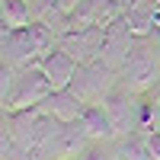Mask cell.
<instances>
[{"instance_id": "7402d4cb", "label": "cell", "mask_w": 160, "mask_h": 160, "mask_svg": "<svg viewBox=\"0 0 160 160\" xmlns=\"http://www.w3.org/2000/svg\"><path fill=\"white\" fill-rule=\"evenodd\" d=\"M55 3H58L64 13H71V10H77V3H80V0H55Z\"/></svg>"}, {"instance_id": "2e32d148", "label": "cell", "mask_w": 160, "mask_h": 160, "mask_svg": "<svg viewBox=\"0 0 160 160\" xmlns=\"http://www.w3.org/2000/svg\"><path fill=\"white\" fill-rule=\"evenodd\" d=\"M77 160H118V154H115V148H109L106 141H90Z\"/></svg>"}, {"instance_id": "8992f818", "label": "cell", "mask_w": 160, "mask_h": 160, "mask_svg": "<svg viewBox=\"0 0 160 160\" xmlns=\"http://www.w3.org/2000/svg\"><path fill=\"white\" fill-rule=\"evenodd\" d=\"M125 16V7L118 0H80L77 10H71V32L77 29H93V26H112L115 19Z\"/></svg>"}, {"instance_id": "e0dca14e", "label": "cell", "mask_w": 160, "mask_h": 160, "mask_svg": "<svg viewBox=\"0 0 160 160\" xmlns=\"http://www.w3.org/2000/svg\"><path fill=\"white\" fill-rule=\"evenodd\" d=\"M13 80H16V71H13V64L7 58H0V106L7 102L10 90H13Z\"/></svg>"}, {"instance_id": "30bf717a", "label": "cell", "mask_w": 160, "mask_h": 160, "mask_svg": "<svg viewBox=\"0 0 160 160\" xmlns=\"http://www.w3.org/2000/svg\"><path fill=\"white\" fill-rule=\"evenodd\" d=\"M87 144H90V138H87L83 125L80 122H68V125H61V131H58V138H55L48 154H55V160H77Z\"/></svg>"}, {"instance_id": "6da1fadb", "label": "cell", "mask_w": 160, "mask_h": 160, "mask_svg": "<svg viewBox=\"0 0 160 160\" xmlns=\"http://www.w3.org/2000/svg\"><path fill=\"white\" fill-rule=\"evenodd\" d=\"M58 45V38L51 35L42 22H29V26H22V29H13V35L7 38L3 45V58L13 64V68H32V64H38V58L45 55V51H51Z\"/></svg>"}, {"instance_id": "ac0fdd59", "label": "cell", "mask_w": 160, "mask_h": 160, "mask_svg": "<svg viewBox=\"0 0 160 160\" xmlns=\"http://www.w3.org/2000/svg\"><path fill=\"white\" fill-rule=\"evenodd\" d=\"M0 160H26V151L10 138V131L0 135Z\"/></svg>"}, {"instance_id": "5bb4252c", "label": "cell", "mask_w": 160, "mask_h": 160, "mask_svg": "<svg viewBox=\"0 0 160 160\" xmlns=\"http://www.w3.org/2000/svg\"><path fill=\"white\" fill-rule=\"evenodd\" d=\"M118 160H154L151 144H148V131H131V135H122L115 144Z\"/></svg>"}, {"instance_id": "8fae6325", "label": "cell", "mask_w": 160, "mask_h": 160, "mask_svg": "<svg viewBox=\"0 0 160 160\" xmlns=\"http://www.w3.org/2000/svg\"><path fill=\"white\" fill-rule=\"evenodd\" d=\"M42 109H45V112H51V115L58 118V122H64V125H68V122H77V118L83 115L87 102L80 99L71 87H64V90H55V93H51V96L42 102Z\"/></svg>"}, {"instance_id": "9c48e42d", "label": "cell", "mask_w": 160, "mask_h": 160, "mask_svg": "<svg viewBox=\"0 0 160 160\" xmlns=\"http://www.w3.org/2000/svg\"><path fill=\"white\" fill-rule=\"evenodd\" d=\"M38 68H42V74L51 80V87H55V90H64V87H71V77H74V71H77V61H74L61 45H55L51 51H45V55L38 58Z\"/></svg>"}, {"instance_id": "5b68a950", "label": "cell", "mask_w": 160, "mask_h": 160, "mask_svg": "<svg viewBox=\"0 0 160 160\" xmlns=\"http://www.w3.org/2000/svg\"><path fill=\"white\" fill-rule=\"evenodd\" d=\"M102 109L109 112L112 128H115L118 138H122V135H131V131H141V99H138L135 90L115 87L109 96H106Z\"/></svg>"}, {"instance_id": "7c38bea8", "label": "cell", "mask_w": 160, "mask_h": 160, "mask_svg": "<svg viewBox=\"0 0 160 160\" xmlns=\"http://www.w3.org/2000/svg\"><path fill=\"white\" fill-rule=\"evenodd\" d=\"M77 122L83 125L90 141H112V138H118L115 128H112V118H109V112H106L102 106H87Z\"/></svg>"}, {"instance_id": "9a60e30c", "label": "cell", "mask_w": 160, "mask_h": 160, "mask_svg": "<svg viewBox=\"0 0 160 160\" xmlns=\"http://www.w3.org/2000/svg\"><path fill=\"white\" fill-rule=\"evenodd\" d=\"M0 16H3L7 26H13V29H22V26L35 22L32 10L26 7V0H0Z\"/></svg>"}, {"instance_id": "4fadbf2b", "label": "cell", "mask_w": 160, "mask_h": 160, "mask_svg": "<svg viewBox=\"0 0 160 160\" xmlns=\"http://www.w3.org/2000/svg\"><path fill=\"white\" fill-rule=\"evenodd\" d=\"M157 10H160V3H157V0H135V3L125 10V22H128V29L135 32L138 38L151 35V32H154Z\"/></svg>"}, {"instance_id": "d6986e66", "label": "cell", "mask_w": 160, "mask_h": 160, "mask_svg": "<svg viewBox=\"0 0 160 160\" xmlns=\"http://www.w3.org/2000/svg\"><path fill=\"white\" fill-rule=\"evenodd\" d=\"M26 7L32 10V19H42L45 13L55 7V0H26Z\"/></svg>"}, {"instance_id": "3957f363", "label": "cell", "mask_w": 160, "mask_h": 160, "mask_svg": "<svg viewBox=\"0 0 160 160\" xmlns=\"http://www.w3.org/2000/svg\"><path fill=\"white\" fill-rule=\"evenodd\" d=\"M122 80H125V87L135 90V93H144L154 83H160V58H157V48L151 42V35H144V38L135 35L131 55H128L125 68H122Z\"/></svg>"}, {"instance_id": "cb8c5ba5", "label": "cell", "mask_w": 160, "mask_h": 160, "mask_svg": "<svg viewBox=\"0 0 160 160\" xmlns=\"http://www.w3.org/2000/svg\"><path fill=\"white\" fill-rule=\"evenodd\" d=\"M118 3H122V7H125V10H128V7H131V3H135V0H118Z\"/></svg>"}, {"instance_id": "277c9868", "label": "cell", "mask_w": 160, "mask_h": 160, "mask_svg": "<svg viewBox=\"0 0 160 160\" xmlns=\"http://www.w3.org/2000/svg\"><path fill=\"white\" fill-rule=\"evenodd\" d=\"M51 93H55L51 80L42 74L38 64H32V68L16 71V80H13V90H10V96H7V102H3V109H7V112L35 109V106H42Z\"/></svg>"}, {"instance_id": "ffe728a7", "label": "cell", "mask_w": 160, "mask_h": 160, "mask_svg": "<svg viewBox=\"0 0 160 160\" xmlns=\"http://www.w3.org/2000/svg\"><path fill=\"white\" fill-rule=\"evenodd\" d=\"M148 144H151L154 160H160V131H148Z\"/></svg>"}, {"instance_id": "603a6c76", "label": "cell", "mask_w": 160, "mask_h": 160, "mask_svg": "<svg viewBox=\"0 0 160 160\" xmlns=\"http://www.w3.org/2000/svg\"><path fill=\"white\" fill-rule=\"evenodd\" d=\"M154 29L160 32V10H157V19H154Z\"/></svg>"}, {"instance_id": "44dd1931", "label": "cell", "mask_w": 160, "mask_h": 160, "mask_svg": "<svg viewBox=\"0 0 160 160\" xmlns=\"http://www.w3.org/2000/svg\"><path fill=\"white\" fill-rule=\"evenodd\" d=\"M10 35H13V26H7V19L0 16V45H3V42H7Z\"/></svg>"}, {"instance_id": "7a4b0ae2", "label": "cell", "mask_w": 160, "mask_h": 160, "mask_svg": "<svg viewBox=\"0 0 160 160\" xmlns=\"http://www.w3.org/2000/svg\"><path fill=\"white\" fill-rule=\"evenodd\" d=\"M118 71H112L109 64H102L99 58H93L87 64H77V71L71 77V90L77 93L87 106H102L106 96L118 87Z\"/></svg>"}, {"instance_id": "52a82bcc", "label": "cell", "mask_w": 160, "mask_h": 160, "mask_svg": "<svg viewBox=\"0 0 160 160\" xmlns=\"http://www.w3.org/2000/svg\"><path fill=\"white\" fill-rule=\"evenodd\" d=\"M131 45H135V32L128 29V22L122 16V19H115L112 26H106V38H102V48H99V61L122 74L125 61L131 55Z\"/></svg>"}, {"instance_id": "ba28073f", "label": "cell", "mask_w": 160, "mask_h": 160, "mask_svg": "<svg viewBox=\"0 0 160 160\" xmlns=\"http://www.w3.org/2000/svg\"><path fill=\"white\" fill-rule=\"evenodd\" d=\"M102 38H106V29L93 26V29H77V32L61 35V38H58V45L68 51V55H71L77 64H87V61H93V58H99Z\"/></svg>"}]
</instances>
